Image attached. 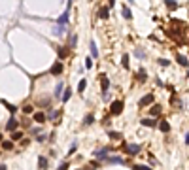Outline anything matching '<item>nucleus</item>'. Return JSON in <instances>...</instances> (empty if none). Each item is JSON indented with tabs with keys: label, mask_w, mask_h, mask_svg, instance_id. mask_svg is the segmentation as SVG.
Instances as JSON below:
<instances>
[{
	"label": "nucleus",
	"mask_w": 189,
	"mask_h": 170,
	"mask_svg": "<svg viewBox=\"0 0 189 170\" xmlns=\"http://www.w3.org/2000/svg\"><path fill=\"white\" fill-rule=\"evenodd\" d=\"M121 112H123V102H121V100L112 102V108H110V113H112V115H119Z\"/></svg>",
	"instance_id": "obj_1"
},
{
	"label": "nucleus",
	"mask_w": 189,
	"mask_h": 170,
	"mask_svg": "<svg viewBox=\"0 0 189 170\" xmlns=\"http://www.w3.org/2000/svg\"><path fill=\"white\" fill-rule=\"evenodd\" d=\"M153 102V95H146V96H142V98H140V102H138V106L140 108H146V106H150V104Z\"/></svg>",
	"instance_id": "obj_2"
},
{
	"label": "nucleus",
	"mask_w": 189,
	"mask_h": 170,
	"mask_svg": "<svg viewBox=\"0 0 189 170\" xmlns=\"http://www.w3.org/2000/svg\"><path fill=\"white\" fill-rule=\"evenodd\" d=\"M125 151L129 153V155H136V153L140 151V145L138 144H127L125 145Z\"/></svg>",
	"instance_id": "obj_3"
},
{
	"label": "nucleus",
	"mask_w": 189,
	"mask_h": 170,
	"mask_svg": "<svg viewBox=\"0 0 189 170\" xmlns=\"http://www.w3.org/2000/svg\"><path fill=\"white\" fill-rule=\"evenodd\" d=\"M61 72H63V64L61 63H55L53 66L49 68V74H53V76H59Z\"/></svg>",
	"instance_id": "obj_4"
},
{
	"label": "nucleus",
	"mask_w": 189,
	"mask_h": 170,
	"mask_svg": "<svg viewBox=\"0 0 189 170\" xmlns=\"http://www.w3.org/2000/svg\"><path fill=\"white\" fill-rule=\"evenodd\" d=\"M19 127V123H17V119H15V117H11L10 121H8V125H6V129L8 131H11V132H15V129Z\"/></svg>",
	"instance_id": "obj_5"
},
{
	"label": "nucleus",
	"mask_w": 189,
	"mask_h": 170,
	"mask_svg": "<svg viewBox=\"0 0 189 170\" xmlns=\"http://www.w3.org/2000/svg\"><path fill=\"white\" fill-rule=\"evenodd\" d=\"M142 125L144 127H151L153 129V127H157V121H155L153 117H146V119H142Z\"/></svg>",
	"instance_id": "obj_6"
},
{
	"label": "nucleus",
	"mask_w": 189,
	"mask_h": 170,
	"mask_svg": "<svg viewBox=\"0 0 189 170\" xmlns=\"http://www.w3.org/2000/svg\"><path fill=\"white\" fill-rule=\"evenodd\" d=\"M57 25H61V27H66L68 25V11H64L61 17L57 19Z\"/></svg>",
	"instance_id": "obj_7"
},
{
	"label": "nucleus",
	"mask_w": 189,
	"mask_h": 170,
	"mask_svg": "<svg viewBox=\"0 0 189 170\" xmlns=\"http://www.w3.org/2000/svg\"><path fill=\"white\" fill-rule=\"evenodd\" d=\"M100 83H102V91H104V93H108V87H110V79H108L104 74L100 76Z\"/></svg>",
	"instance_id": "obj_8"
},
{
	"label": "nucleus",
	"mask_w": 189,
	"mask_h": 170,
	"mask_svg": "<svg viewBox=\"0 0 189 170\" xmlns=\"http://www.w3.org/2000/svg\"><path fill=\"white\" fill-rule=\"evenodd\" d=\"M95 157H96V159H100V161H102V159L108 161V149H98V151L95 153Z\"/></svg>",
	"instance_id": "obj_9"
},
{
	"label": "nucleus",
	"mask_w": 189,
	"mask_h": 170,
	"mask_svg": "<svg viewBox=\"0 0 189 170\" xmlns=\"http://www.w3.org/2000/svg\"><path fill=\"white\" fill-rule=\"evenodd\" d=\"M64 32H66V27H61V25H55V28H53V34H55V36H63Z\"/></svg>",
	"instance_id": "obj_10"
},
{
	"label": "nucleus",
	"mask_w": 189,
	"mask_h": 170,
	"mask_svg": "<svg viewBox=\"0 0 189 170\" xmlns=\"http://www.w3.org/2000/svg\"><path fill=\"white\" fill-rule=\"evenodd\" d=\"M61 93H64V85H63V81L57 83V87H55V98H61Z\"/></svg>",
	"instance_id": "obj_11"
},
{
	"label": "nucleus",
	"mask_w": 189,
	"mask_h": 170,
	"mask_svg": "<svg viewBox=\"0 0 189 170\" xmlns=\"http://www.w3.org/2000/svg\"><path fill=\"white\" fill-rule=\"evenodd\" d=\"M34 121H36V123H44V121H46V113L36 112V113H34Z\"/></svg>",
	"instance_id": "obj_12"
},
{
	"label": "nucleus",
	"mask_w": 189,
	"mask_h": 170,
	"mask_svg": "<svg viewBox=\"0 0 189 170\" xmlns=\"http://www.w3.org/2000/svg\"><path fill=\"white\" fill-rule=\"evenodd\" d=\"M108 13H110V8H100L98 17H100V19H108Z\"/></svg>",
	"instance_id": "obj_13"
},
{
	"label": "nucleus",
	"mask_w": 189,
	"mask_h": 170,
	"mask_svg": "<svg viewBox=\"0 0 189 170\" xmlns=\"http://www.w3.org/2000/svg\"><path fill=\"white\" fill-rule=\"evenodd\" d=\"M161 110H163V108H161V106H157V104H155L153 108H150V115H151V117L159 115V113H161Z\"/></svg>",
	"instance_id": "obj_14"
},
{
	"label": "nucleus",
	"mask_w": 189,
	"mask_h": 170,
	"mask_svg": "<svg viewBox=\"0 0 189 170\" xmlns=\"http://www.w3.org/2000/svg\"><path fill=\"white\" fill-rule=\"evenodd\" d=\"M176 60H178V63L182 64V66H187V64H189L187 57H183V55H178V57H176Z\"/></svg>",
	"instance_id": "obj_15"
},
{
	"label": "nucleus",
	"mask_w": 189,
	"mask_h": 170,
	"mask_svg": "<svg viewBox=\"0 0 189 170\" xmlns=\"http://www.w3.org/2000/svg\"><path fill=\"white\" fill-rule=\"evenodd\" d=\"M106 163H112V164H117V163H121V164H123V163H125V161H123L121 157H110V159H108Z\"/></svg>",
	"instance_id": "obj_16"
},
{
	"label": "nucleus",
	"mask_w": 189,
	"mask_h": 170,
	"mask_svg": "<svg viewBox=\"0 0 189 170\" xmlns=\"http://www.w3.org/2000/svg\"><path fill=\"white\" fill-rule=\"evenodd\" d=\"M159 129H161L163 132H168V131H170V125H168L167 121H161V123H159Z\"/></svg>",
	"instance_id": "obj_17"
},
{
	"label": "nucleus",
	"mask_w": 189,
	"mask_h": 170,
	"mask_svg": "<svg viewBox=\"0 0 189 170\" xmlns=\"http://www.w3.org/2000/svg\"><path fill=\"white\" fill-rule=\"evenodd\" d=\"M70 96H72V89H64V93H63V102L70 100Z\"/></svg>",
	"instance_id": "obj_18"
},
{
	"label": "nucleus",
	"mask_w": 189,
	"mask_h": 170,
	"mask_svg": "<svg viewBox=\"0 0 189 170\" xmlns=\"http://www.w3.org/2000/svg\"><path fill=\"white\" fill-rule=\"evenodd\" d=\"M11 148H13V142H11V140H4L2 142V149H8V151H10Z\"/></svg>",
	"instance_id": "obj_19"
},
{
	"label": "nucleus",
	"mask_w": 189,
	"mask_h": 170,
	"mask_svg": "<svg viewBox=\"0 0 189 170\" xmlns=\"http://www.w3.org/2000/svg\"><path fill=\"white\" fill-rule=\"evenodd\" d=\"M23 138V132L21 131H15V132H11V142H15V140H21Z\"/></svg>",
	"instance_id": "obj_20"
},
{
	"label": "nucleus",
	"mask_w": 189,
	"mask_h": 170,
	"mask_svg": "<svg viewBox=\"0 0 189 170\" xmlns=\"http://www.w3.org/2000/svg\"><path fill=\"white\" fill-rule=\"evenodd\" d=\"M38 166L42 168V170H46V168H47V161L44 159V157H40V159H38Z\"/></svg>",
	"instance_id": "obj_21"
},
{
	"label": "nucleus",
	"mask_w": 189,
	"mask_h": 170,
	"mask_svg": "<svg viewBox=\"0 0 189 170\" xmlns=\"http://www.w3.org/2000/svg\"><path fill=\"white\" fill-rule=\"evenodd\" d=\"M91 55L93 57H98V49H96V44L91 40Z\"/></svg>",
	"instance_id": "obj_22"
},
{
	"label": "nucleus",
	"mask_w": 189,
	"mask_h": 170,
	"mask_svg": "<svg viewBox=\"0 0 189 170\" xmlns=\"http://www.w3.org/2000/svg\"><path fill=\"white\" fill-rule=\"evenodd\" d=\"M85 87H87V81H85V79H82L79 85H78V93H83V91H85Z\"/></svg>",
	"instance_id": "obj_23"
},
{
	"label": "nucleus",
	"mask_w": 189,
	"mask_h": 170,
	"mask_svg": "<svg viewBox=\"0 0 189 170\" xmlns=\"http://www.w3.org/2000/svg\"><path fill=\"white\" fill-rule=\"evenodd\" d=\"M66 55H68V47H61V49H59V57H61V59H64Z\"/></svg>",
	"instance_id": "obj_24"
},
{
	"label": "nucleus",
	"mask_w": 189,
	"mask_h": 170,
	"mask_svg": "<svg viewBox=\"0 0 189 170\" xmlns=\"http://www.w3.org/2000/svg\"><path fill=\"white\" fill-rule=\"evenodd\" d=\"M123 15H125V19H131V10H129V6H123Z\"/></svg>",
	"instance_id": "obj_25"
},
{
	"label": "nucleus",
	"mask_w": 189,
	"mask_h": 170,
	"mask_svg": "<svg viewBox=\"0 0 189 170\" xmlns=\"http://www.w3.org/2000/svg\"><path fill=\"white\" fill-rule=\"evenodd\" d=\"M146 79V70H138V81H144Z\"/></svg>",
	"instance_id": "obj_26"
},
{
	"label": "nucleus",
	"mask_w": 189,
	"mask_h": 170,
	"mask_svg": "<svg viewBox=\"0 0 189 170\" xmlns=\"http://www.w3.org/2000/svg\"><path fill=\"white\" fill-rule=\"evenodd\" d=\"M110 138L119 140V138H121V134H119V132H115V131H110Z\"/></svg>",
	"instance_id": "obj_27"
},
{
	"label": "nucleus",
	"mask_w": 189,
	"mask_h": 170,
	"mask_svg": "<svg viewBox=\"0 0 189 170\" xmlns=\"http://www.w3.org/2000/svg\"><path fill=\"white\" fill-rule=\"evenodd\" d=\"M167 6L170 8V10H176V8H178V4H176L174 0H168V2H167Z\"/></svg>",
	"instance_id": "obj_28"
},
{
	"label": "nucleus",
	"mask_w": 189,
	"mask_h": 170,
	"mask_svg": "<svg viewBox=\"0 0 189 170\" xmlns=\"http://www.w3.org/2000/svg\"><path fill=\"white\" fill-rule=\"evenodd\" d=\"M93 121H95V117H93V113H89V115H87V117H85V125H91V123H93Z\"/></svg>",
	"instance_id": "obj_29"
},
{
	"label": "nucleus",
	"mask_w": 189,
	"mask_h": 170,
	"mask_svg": "<svg viewBox=\"0 0 189 170\" xmlns=\"http://www.w3.org/2000/svg\"><path fill=\"white\" fill-rule=\"evenodd\" d=\"M123 68H129V55H123Z\"/></svg>",
	"instance_id": "obj_30"
},
{
	"label": "nucleus",
	"mask_w": 189,
	"mask_h": 170,
	"mask_svg": "<svg viewBox=\"0 0 189 170\" xmlns=\"http://www.w3.org/2000/svg\"><path fill=\"white\" fill-rule=\"evenodd\" d=\"M76 42H78V36L72 34V36H70V46H76Z\"/></svg>",
	"instance_id": "obj_31"
},
{
	"label": "nucleus",
	"mask_w": 189,
	"mask_h": 170,
	"mask_svg": "<svg viewBox=\"0 0 189 170\" xmlns=\"http://www.w3.org/2000/svg\"><path fill=\"white\" fill-rule=\"evenodd\" d=\"M93 66V60H91V57H87L85 59V68H91Z\"/></svg>",
	"instance_id": "obj_32"
},
{
	"label": "nucleus",
	"mask_w": 189,
	"mask_h": 170,
	"mask_svg": "<svg viewBox=\"0 0 189 170\" xmlns=\"http://www.w3.org/2000/svg\"><path fill=\"white\" fill-rule=\"evenodd\" d=\"M59 115V112L57 110H53V112H49V119H55V117Z\"/></svg>",
	"instance_id": "obj_33"
},
{
	"label": "nucleus",
	"mask_w": 189,
	"mask_h": 170,
	"mask_svg": "<svg viewBox=\"0 0 189 170\" xmlns=\"http://www.w3.org/2000/svg\"><path fill=\"white\" fill-rule=\"evenodd\" d=\"M159 64H161V66H168V60H167V59H161Z\"/></svg>",
	"instance_id": "obj_34"
},
{
	"label": "nucleus",
	"mask_w": 189,
	"mask_h": 170,
	"mask_svg": "<svg viewBox=\"0 0 189 170\" xmlns=\"http://www.w3.org/2000/svg\"><path fill=\"white\" fill-rule=\"evenodd\" d=\"M57 170H68V163H63V164H61V166H59Z\"/></svg>",
	"instance_id": "obj_35"
},
{
	"label": "nucleus",
	"mask_w": 189,
	"mask_h": 170,
	"mask_svg": "<svg viewBox=\"0 0 189 170\" xmlns=\"http://www.w3.org/2000/svg\"><path fill=\"white\" fill-rule=\"evenodd\" d=\"M136 57H138V59H142V57H144V51L142 49H136Z\"/></svg>",
	"instance_id": "obj_36"
},
{
	"label": "nucleus",
	"mask_w": 189,
	"mask_h": 170,
	"mask_svg": "<svg viewBox=\"0 0 189 170\" xmlns=\"http://www.w3.org/2000/svg\"><path fill=\"white\" fill-rule=\"evenodd\" d=\"M23 112H25V113H30L32 112V106H25V108H23Z\"/></svg>",
	"instance_id": "obj_37"
},
{
	"label": "nucleus",
	"mask_w": 189,
	"mask_h": 170,
	"mask_svg": "<svg viewBox=\"0 0 189 170\" xmlns=\"http://www.w3.org/2000/svg\"><path fill=\"white\" fill-rule=\"evenodd\" d=\"M134 170H151V168H148V166H134Z\"/></svg>",
	"instance_id": "obj_38"
},
{
	"label": "nucleus",
	"mask_w": 189,
	"mask_h": 170,
	"mask_svg": "<svg viewBox=\"0 0 189 170\" xmlns=\"http://www.w3.org/2000/svg\"><path fill=\"white\" fill-rule=\"evenodd\" d=\"M185 144H189V134H185Z\"/></svg>",
	"instance_id": "obj_39"
},
{
	"label": "nucleus",
	"mask_w": 189,
	"mask_h": 170,
	"mask_svg": "<svg viewBox=\"0 0 189 170\" xmlns=\"http://www.w3.org/2000/svg\"><path fill=\"white\" fill-rule=\"evenodd\" d=\"M0 170H6V166H4V164H0Z\"/></svg>",
	"instance_id": "obj_40"
},
{
	"label": "nucleus",
	"mask_w": 189,
	"mask_h": 170,
	"mask_svg": "<svg viewBox=\"0 0 189 170\" xmlns=\"http://www.w3.org/2000/svg\"><path fill=\"white\" fill-rule=\"evenodd\" d=\"M187 78H189V70H187Z\"/></svg>",
	"instance_id": "obj_41"
},
{
	"label": "nucleus",
	"mask_w": 189,
	"mask_h": 170,
	"mask_svg": "<svg viewBox=\"0 0 189 170\" xmlns=\"http://www.w3.org/2000/svg\"><path fill=\"white\" fill-rule=\"evenodd\" d=\"M0 140H2V134H0Z\"/></svg>",
	"instance_id": "obj_42"
}]
</instances>
